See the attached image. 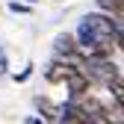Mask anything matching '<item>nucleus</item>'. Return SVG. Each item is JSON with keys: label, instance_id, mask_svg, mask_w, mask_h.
Returning a JSON list of instances; mask_svg holds the SVG:
<instances>
[{"label": "nucleus", "instance_id": "9b49d317", "mask_svg": "<svg viewBox=\"0 0 124 124\" xmlns=\"http://www.w3.org/2000/svg\"><path fill=\"white\" fill-rule=\"evenodd\" d=\"M9 12H15V15H30L33 6H30V3H15V0H12V3H9Z\"/></svg>", "mask_w": 124, "mask_h": 124}, {"label": "nucleus", "instance_id": "9d476101", "mask_svg": "<svg viewBox=\"0 0 124 124\" xmlns=\"http://www.w3.org/2000/svg\"><path fill=\"white\" fill-rule=\"evenodd\" d=\"M30 77H33V62H27V65H24V71L12 74V80H15V83H27Z\"/></svg>", "mask_w": 124, "mask_h": 124}, {"label": "nucleus", "instance_id": "39448f33", "mask_svg": "<svg viewBox=\"0 0 124 124\" xmlns=\"http://www.w3.org/2000/svg\"><path fill=\"white\" fill-rule=\"evenodd\" d=\"M65 89H68V101H77V98H83L89 95V89H92V80L83 74V71H74L68 80H65Z\"/></svg>", "mask_w": 124, "mask_h": 124}, {"label": "nucleus", "instance_id": "6e6552de", "mask_svg": "<svg viewBox=\"0 0 124 124\" xmlns=\"http://www.w3.org/2000/svg\"><path fill=\"white\" fill-rule=\"evenodd\" d=\"M106 92H109V98H112L118 106H124V74H118L115 80L106 86Z\"/></svg>", "mask_w": 124, "mask_h": 124}, {"label": "nucleus", "instance_id": "423d86ee", "mask_svg": "<svg viewBox=\"0 0 124 124\" xmlns=\"http://www.w3.org/2000/svg\"><path fill=\"white\" fill-rule=\"evenodd\" d=\"M101 124H124V106H118L115 101H103Z\"/></svg>", "mask_w": 124, "mask_h": 124}, {"label": "nucleus", "instance_id": "0eeeda50", "mask_svg": "<svg viewBox=\"0 0 124 124\" xmlns=\"http://www.w3.org/2000/svg\"><path fill=\"white\" fill-rule=\"evenodd\" d=\"M95 9L106 12L109 18H115V21L124 24V0H95Z\"/></svg>", "mask_w": 124, "mask_h": 124}, {"label": "nucleus", "instance_id": "4468645a", "mask_svg": "<svg viewBox=\"0 0 124 124\" xmlns=\"http://www.w3.org/2000/svg\"><path fill=\"white\" fill-rule=\"evenodd\" d=\"M27 3H30V6H36V3H41V0H27Z\"/></svg>", "mask_w": 124, "mask_h": 124}, {"label": "nucleus", "instance_id": "7ed1b4c3", "mask_svg": "<svg viewBox=\"0 0 124 124\" xmlns=\"http://www.w3.org/2000/svg\"><path fill=\"white\" fill-rule=\"evenodd\" d=\"M74 71H77L74 62H68V59H56V56H53V59L47 62V68H44V80H47L50 86H56V83H65Z\"/></svg>", "mask_w": 124, "mask_h": 124}, {"label": "nucleus", "instance_id": "ddd939ff", "mask_svg": "<svg viewBox=\"0 0 124 124\" xmlns=\"http://www.w3.org/2000/svg\"><path fill=\"white\" fill-rule=\"evenodd\" d=\"M27 124H44V121H41L39 115H30V118H27Z\"/></svg>", "mask_w": 124, "mask_h": 124}, {"label": "nucleus", "instance_id": "f257e3e1", "mask_svg": "<svg viewBox=\"0 0 124 124\" xmlns=\"http://www.w3.org/2000/svg\"><path fill=\"white\" fill-rule=\"evenodd\" d=\"M74 65H77V71H83L92 80V86H103V89L121 74V68L112 59H101V56H77Z\"/></svg>", "mask_w": 124, "mask_h": 124}, {"label": "nucleus", "instance_id": "f8f14e48", "mask_svg": "<svg viewBox=\"0 0 124 124\" xmlns=\"http://www.w3.org/2000/svg\"><path fill=\"white\" fill-rule=\"evenodd\" d=\"M3 74H9V56H6V50L0 47V77Z\"/></svg>", "mask_w": 124, "mask_h": 124}, {"label": "nucleus", "instance_id": "20e7f679", "mask_svg": "<svg viewBox=\"0 0 124 124\" xmlns=\"http://www.w3.org/2000/svg\"><path fill=\"white\" fill-rule=\"evenodd\" d=\"M33 106H36V115H39L44 124H56V121H59V103L47 101L44 95H36V98H33Z\"/></svg>", "mask_w": 124, "mask_h": 124}, {"label": "nucleus", "instance_id": "1a4fd4ad", "mask_svg": "<svg viewBox=\"0 0 124 124\" xmlns=\"http://www.w3.org/2000/svg\"><path fill=\"white\" fill-rule=\"evenodd\" d=\"M112 44H115V50L124 53V24L115 21V36H112Z\"/></svg>", "mask_w": 124, "mask_h": 124}, {"label": "nucleus", "instance_id": "f03ea898", "mask_svg": "<svg viewBox=\"0 0 124 124\" xmlns=\"http://www.w3.org/2000/svg\"><path fill=\"white\" fill-rule=\"evenodd\" d=\"M50 44H53V56H56V59H68V62H74L77 56H83L80 47H77L74 33H56Z\"/></svg>", "mask_w": 124, "mask_h": 124}]
</instances>
